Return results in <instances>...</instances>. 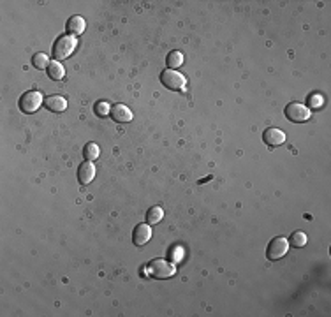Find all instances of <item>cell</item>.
I'll return each mask as SVG.
<instances>
[{
	"label": "cell",
	"instance_id": "6da1fadb",
	"mask_svg": "<svg viewBox=\"0 0 331 317\" xmlns=\"http://www.w3.org/2000/svg\"><path fill=\"white\" fill-rule=\"evenodd\" d=\"M76 46H78V41H76L74 35H69V34L60 35V37L55 41V44L51 46V50H53V60L58 62V60L67 58L76 50Z\"/></svg>",
	"mask_w": 331,
	"mask_h": 317
},
{
	"label": "cell",
	"instance_id": "7a4b0ae2",
	"mask_svg": "<svg viewBox=\"0 0 331 317\" xmlns=\"http://www.w3.org/2000/svg\"><path fill=\"white\" fill-rule=\"evenodd\" d=\"M146 271L151 279H157V280H164V279H169L176 273V268H174L173 263L166 259H153L151 263H148L146 266Z\"/></svg>",
	"mask_w": 331,
	"mask_h": 317
},
{
	"label": "cell",
	"instance_id": "3957f363",
	"mask_svg": "<svg viewBox=\"0 0 331 317\" xmlns=\"http://www.w3.org/2000/svg\"><path fill=\"white\" fill-rule=\"evenodd\" d=\"M42 104H45V97L37 90H30L19 97V109L23 113H35Z\"/></svg>",
	"mask_w": 331,
	"mask_h": 317
},
{
	"label": "cell",
	"instance_id": "277c9868",
	"mask_svg": "<svg viewBox=\"0 0 331 317\" xmlns=\"http://www.w3.org/2000/svg\"><path fill=\"white\" fill-rule=\"evenodd\" d=\"M161 83L169 90H183L187 85V78L174 69H166L161 73Z\"/></svg>",
	"mask_w": 331,
	"mask_h": 317
},
{
	"label": "cell",
	"instance_id": "5b68a950",
	"mask_svg": "<svg viewBox=\"0 0 331 317\" xmlns=\"http://www.w3.org/2000/svg\"><path fill=\"white\" fill-rule=\"evenodd\" d=\"M287 251H289V240H285L284 236H277L268 243L266 257H268L270 261H278L285 256Z\"/></svg>",
	"mask_w": 331,
	"mask_h": 317
},
{
	"label": "cell",
	"instance_id": "8992f818",
	"mask_svg": "<svg viewBox=\"0 0 331 317\" xmlns=\"http://www.w3.org/2000/svg\"><path fill=\"white\" fill-rule=\"evenodd\" d=\"M285 117L287 120L296 122V124H303L310 118V109L308 106L301 104V102H291L285 106Z\"/></svg>",
	"mask_w": 331,
	"mask_h": 317
},
{
	"label": "cell",
	"instance_id": "52a82bcc",
	"mask_svg": "<svg viewBox=\"0 0 331 317\" xmlns=\"http://www.w3.org/2000/svg\"><path fill=\"white\" fill-rule=\"evenodd\" d=\"M262 141H264V145L275 148V146L284 145V143H285V134H284V130L275 129V127H270V129H266L264 134H262Z\"/></svg>",
	"mask_w": 331,
	"mask_h": 317
},
{
	"label": "cell",
	"instance_id": "ba28073f",
	"mask_svg": "<svg viewBox=\"0 0 331 317\" xmlns=\"http://www.w3.org/2000/svg\"><path fill=\"white\" fill-rule=\"evenodd\" d=\"M151 238V228L150 224H139L133 233V243L138 247H143L150 241Z\"/></svg>",
	"mask_w": 331,
	"mask_h": 317
},
{
	"label": "cell",
	"instance_id": "9c48e42d",
	"mask_svg": "<svg viewBox=\"0 0 331 317\" xmlns=\"http://www.w3.org/2000/svg\"><path fill=\"white\" fill-rule=\"evenodd\" d=\"M111 118L118 124H127V122L133 120V111L127 108L125 104H115L109 111Z\"/></svg>",
	"mask_w": 331,
	"mask_h": 317
},
{
	"label": "cell",
	"instance_id": "30bf717a",
	"mask_svg": "<svg viewBox=\"0 0 331 317\" xmlns=\"http://www.w3.org/2000/svg\"><path fill=\"white\" fill-rule=\"evenodd\" d=\"M94 176H95V166L92 164L90 161L83 162V164L79 166V169H78V180H79V184H81V185H89L90 182L94 180Z\"/></svg>",
	"mask_w": 331,
	"mask_h": 317
},
{
	"label": "cell",
	"instance_id": "8fae6325",
	"mask_svg": "<svg viewBox=\"0 0 331 317\" xmlns=\"http://www.w3.org/2000/svg\"><path fill=\"white\" fill-rule=\"evenodd\" d=\"M86 29V23L85 19L81 18V16H71L69 19H67V25H65V30L69 32V35H79L83 34Z\"/></svg>",
	"mask_w": 331,
	"mask_h": 317
},
{
	"label": "cell",
	"instance_id": "7c38bea8",
	"mask_svg": "<svg viewBox=\"0 0 331 317\" xmlns=\"http://www.w3.org/2000/svg\"><path fill=\"white\" fill-rule=\"evenodd\" d=\"M45 106L53 113H62L67 108V101L62 95H50V97L45 99Z\"/></svg>",
	"mask_w": 331,
	"mask_h": 317
},
{
	"label": "cell",
	"instance_id": "4fadbf2b",
	"mask_svg": "<svg viewBox=\"0 0 331 317\" xmlns=\"http://www.w3.org/2000/svg\"><path fill=\"white\" fill-rule=\"evenodd\" d=\"M63 74H65V69H63V65L60 62H57V60L50 62V65H48V76L51 79H55V81H58V79L63 78Z\"/></svg>",
	"mask_w": 331,
	"mask_h": 317
},
{
	"label": "cell",
	"instance_id": "5bb4252c",
	"mask_svg": "<svg viewBox=\"0 0 331 317\" xmlns=\"http://www.w3.org/2000/svg\"><path fill=\"white\" fill-rule=\"evenodd\" d=\"M162 217H164V212H162L161 206H151L148 210V213H146V222H148L150 225L159 224V222L162 220Z\"/></svg>",
	"mask_w": 331,
	"mask_h": 317
},
{
	"label": "cell",
	"instance_id": "9a60e30c",
	"mask_svg": "<svg viewBox=\"0 0 331 317\" xmlns=\"http://www.w3.org/2000/svg\"><path fill=\"white\" fill-rule=\"evenodd\" d=\"M99 153H101V150H99V146L95 145V143H86L85 148H83V157L90 162L95 161V158L99 157Z\"/></svg>",
	"mask_w": 331,
	"mask_h": 317
},
{
	"label": "cell",
	"instance_id": "2e32d148",
	"mask_svg": "<svg viewBox=\"0 0 331 317\" xmlns=\"http://www.w3.org/2000/svg\"><path fill=\"white\" fill-rule=\"evenodd\" d=\"M166 62L171 69H176V67H180L183 63V55L180 53V51H169L167 57H166Z\"/></svg>",
	"mask_w": 331,
	"mask_h": 317
},
{
	"label": "cell",
	"instance_id": "e0dca14e",
	"mask_svg": "<svg viewBox=\"0 0 331 317\" xmlns=\"http://www.w3.org/2000/svg\"><path fill=\"white\" fill-rule=\"evenodd\" d=\"M289 245H293V247H296V248L305 247V245H306V235H305V233H301V231L293 233L291 238H289Z\"/></svg>",
	"mask_w": 331,
	"mask_h": 317
},
{
	"label": "cell",
	"instance_id": "ac0fdd59",
	"mask_svg": "<svg viewBox=\"0 0 331 317\" xmlns=\"http://www.w3.org/2000/svg\"><path fill=\"white\" fill-rule=\"evenodd\" d=\"M32 63H34V67H37V69H45V67L50 65V60H48V55L35 53L34 58H32Z\"/></svg>",
	"mask_w": 331,
	"mask_h": 317
},
{
	"label": "cell",
	"instance_id": "d6986e66",
	"mask_svg": "<svg viewBox=\"0 0 331 317\" xmlns=\"http://www.w3.org/2000/svg\"><path fill=\"white\" fill-rule=\"evenodd\" d=\"M94 111H95V115H99V117H107V115H109V111H111L109 102H104V101L97 102Z\"/></svg>",
	"mask_w": 331,
	"mask_h": 317
},
{
	"label": "cell",
	"instance_id": "ffe728a7",
	"mask_svg": "<svg viewBox=\"0 0 331 317\" xmlns=\"http://www.w3.org/2000/svg\"><path fill=\"white\" fill-rule=\"evenodd\" d=\"M308 102H310V106H312V108H319V106H322L324 99H322V95H312Z\"/></svg>",
	"mask_w": 331,
	"mask_h": 317
}]
</instances>
